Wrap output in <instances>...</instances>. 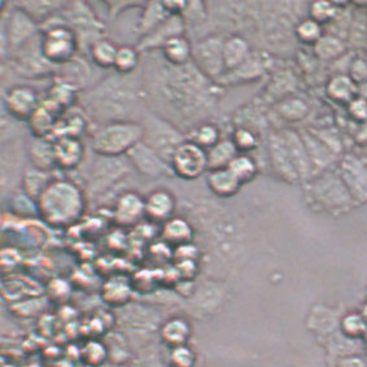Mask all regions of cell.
Listing matches in <instances>:
<instances>
[{"mask_svg":"<svg viewBox=\"0 0 367 367\" xmlns=\"http://www.w3.org/2000/svg\"><path fill=\"white\" fill-rule=\"evenodd\" d=\"M312 15L316 21H326L332 17L334 15V8L330 3H316L312 8Z\"/></svg>","mask_w":367,"mask_h":367,"instance_id":"33","label":"cell"},{"mask_svg":"<svg viewBox=\"0 0 367 367\" xmlns=\"http://www.w3.org/2000/svg\"><path fill=\"white\" fill-rule=\"evenodd\" d=\"M127 154L134 166L150 178H157L169 173V165L159 153L154 152L150 145L144 143L143 141L136 144Z\"/></svg>","mask_w":367,"mask_h":367,"instance_id":"7","label":"cell"},{"mask_svg":"<svg viewBox=\"0 0 367 367\" xmlns=\"http://www.w3.org/2000/svg\"><path fill=\"white\" fill-rule=\"evenodd\" d=\"M240 184V181L229 168L211 170L208 175V186L218 196L227 197L234 195L239 190Z\"/></svg>","mask_w":367,"mask_h":367,"instance_id":"16","label":"cell"},{"mask_svg":"<svg viewBox=\"0 0 367 367\" xmlns=\"http://www.w3.org/2000/svg\"><path fill=\"white\" fill-rule=\"evenodd\" d=\"M143 215H145V200L139 195L129 191L118 199L114 211V218L118 224H135Z\"/></svg>","mask_w":367,"mask_h":367,"instance_id":"12","label":"cell"},{"mask_svg":"<svg viewBox=\"0 0 367 367\" xmlns=\"http://www.w3.org/2000/svg\"><path fill=\"white\" fill-rule=\"evenodd\" d=\"M341 50H343L341 43L332 37H325V38L316 42V53L323 59L335 57L341 52Z\"/></svg>","mask_w":367,"mask_h":367,"instance_id":"30","label":"cell"},{"mask_svg":"<svg viewBox=\"0 0 367 367\" xmlns=\"http://www.w3.org/2000/svg\"><path fill=\"white\" fill-rule=\"evenodd\" d=\"M249 47L240 37H231L224 43V60L226 69H236L248 57Z\"/></svg>","mask_w":367,"mask_h":367,"instance_id":"20","label":"cell"},{"mask_svg":"<svg viewBox=\"0 0 367 367\" xmlns=\"http://www.w3.org/2000/svg\"><path fill=\"white\" fill-rule=\"evenodd\" d=\"M184 24L179 15H170L166 20H163L156 29L144 35L141 42V50H152L161 47L173 39L175 37L184 35Z\"/></svg>","mask_w":367,"mask_h":367,"instance_id":"9","label":"cell"},{"mask_svg":"<svg viewBox=\"0 0 367 367\" xmlns=\"http://www.w3.org/2000/svg\"><path fill=\"white\" fill-rule=\"evenodd\" d=\"M84 208L82 191L65 179L51 181L38 197V209L44 221L55 226L71 224L81 217Z\"/></svg>","mask_w":367,"mask_h":367,"instance_id":"1","label":"cell"},{"mask_svg":"<svg viewBox=\"0 0 367 367\" xmlns=\"http://www.w3.org/2000/svg\"><path fill=\"white\" fill-rule=\"evenodd\" d=\"M238 148L233 141H222L208 151V169L217 170L229 168L236 157Z\"/></svg>","mask_w":367,"mask_h":367,"instance_id":"18","label":"cell"},{"mask_svg":"<svg viewBox=\"0 0 367 367\" xmlns=\"http://www.w3.org/2000/svg\"><path fill=\"white\" fill-rule=\"evenodd\" d=\"M118 47L108 39H99L92 44V62L102 68L114 66Z\"/></svg>","mask_w":367,"mask_h":367,"instance_id":"21","label":"cell"},{"mask_svg":"<svg viewBox=\"0 0 367 367\" xmlns=\"http://www.w3.org/2000/svg\"><path fill=\"white\" fill-rule=\"evenodd\" d=\"M193 142L204 150H211L218 143V130L213 125H204L200 129H197Z\"/></svg>","mask_w":367,"mask_h":367,"instance_id":"29","label":"cell"},{"mask_svg":"<svg viewBox=\"0 0 367 367\" xmlns=\"http://www.w3.org/2000/svg\"><path fill=\"white\" fill-rule=\"evenodd\" d=\"M77 50V39L72 29L66 26H55L42 37V56L55 64L69 62Z\"/></svg>","mask_w":367,"mask_h":367,"instance_id":"3","label":"cell"},{"mask_svg":"<svg viewBox=\"0 0 367 367\" xmlns=\"http://www.w3.org/2000/svg\"><path fill=\"white\" fill-rule=\"evenodd\" d=\"M366 142L367 141V121L365 123V125L362 126L361 132L358 133V142Z\"/></svg>","mask_w":367,"mask_h":367,"instance_id":"37","label":"cell"},{"mask_svg":"<svg viewBox=\"0 0 367 367\" xmlns=\"http://www.w3.org/2000/svg\"><path fill=\"white\" fill-rule=\"evenodd\" d=\"M328 92L330 96H332L337 100H350L356 92V86L347 77L340 75L331 81Z\"/></svg>","mask_w":367,"mask_h":367,"instance_id":"28","label":"cell"},{"mask_svg":"<svg viewBox=\"0 0 367 367\" xmlns=\"http://www.w3.org/2000/svg\"><path fill=\"white\" fill-rule=\"evenodd\" d=\"M297 37L303 42L313 43L319 41L321 28L318 22L313 20L304 21L297 26Z\"/></svg>","mask_w":367,"mask_h":367,"instance_id":"31","label":"cell"},{"mask_svg":"<svg viewBox=\"0 0 367 367\" xmlns=\"http://www.w3.org/2000/svg\"><path fill=\"white\" fill-rule=\"evenodd\" d=\"M170 166L182 179H196L208 169V152L194 142H184L174 151Z\"/></svg>","mask_w":367,"mask_h":367,"instance_id":"4","label":"cell"},{"mask_svg":"<svg viewBox=\"0 0 367 367\" xmlns=\"http://www.w3.org/2000/svg\"><path fill=\"white\" fill-rule=\"evenodd\" d=\"M350 113L359 120H367V102L365 99H357L350 105Z\"/></svg>","mask_w":367,"mask_h":367,"instance_id":"35","label":"cell"},{"mask_svg":"<svg viewBox=\"0 0 367 367\" xmlns=\"http://www.w3.org/2000/svg\"><path fill=\"white\" fill-rule=\"evenodd\" d=\"M229 169L236 175L240 184L253 179V177L257 173L255 161L247 156H236L233 163L229 165Z\"/></svg>","mask_w":367,"mask_h":367,"instance_id":"27","label":"cell"},{"mask_svg":"<svg viewBox=\"0 0 367 367\" xmlns=\"http://www.w3.org/2000/svg\"><path fill=\"white\" fill-rule=\"evenodd\" d=\"M235 145L238 150H243V151H247V150H252L255 147L256 144V138L253 134L245 129H239L236 133H235L234 136Z\"/></svg>","mask_w":367,"mask_h":367,"instance_id":"32","label":"cell"},{"mask_svg":"<svg viewBox=\"0 0 367 367\" xmlns=\"http://www.w3.org/2000/svg\"><path fill=\"white\" fill-rule=\"evenodd\" d=\"M143 142L150 145L154 152L159 153L163 160H172L174 151L184 143L181 135L168 123L160 120H151V123L144 125Z\"/></svg>","mask_w":367,"mask_h":367,"instance_id":"5","label":"cell"},{"mask_svg":"<svg viewBox=\"0 0 367 367\" xmlns=\"http://www.w3.org/2000/svg\"><path fill=\"white\" fill-rule=\"evenodd\" d=\"M163 56L168 62L175 66H184L190 62L194 48L184 35H179L168 42L163 46Z\"/></svg>","mask_w":367,"mask_h":367,"instance_id":"17","label":"cell"},{"mask_svg":"<svg viewBox=\"0 0 367 367\" xmlns=\"http://www.w3.org/2000/svg\"><path fill=\"white\" fill-rule=\"evenodd\" d=\"M56 108H60L59 105L56 107H48L47 102L43 105H39L35 112L33 113L30 118L28 120L30 125L31 132L35 135V138H47L48 135L55 133L56 127Z\"/></svg>","mask_w":367,"mask_h":367,"instance_id":"15","label":"cell"},{"mask_svg":"<svg viewBox=\"0 0 367 367\" xmlns=\"http://www.w3.org/2000/svg\"><path fill=\"white\" fill-rule=\"evenodd\" d=\"M224 43L217 37L206 38L197 43L193 50L195 62L203 74L215 78L220 77L224 66Z\"/></svg>","mask_w":367,"mask_h":367,"instance_id":"6","label":"cell"},{"mask_svg":"<svg viewBox=\"0 0 367 367\" xmlns=\"http://www.w3.org/2000/svg\"><path fill=\"white\" fill-rule=\"evenodd\" d=\"M339 367H365V365L358 358H348V359H344Z\"/></svg>","mask_w":367,"mask_h":367,"instance_id":"36","label":"cell"},{"mask_svg":"<svg viewBox=\"0 0 367 367\" xmlns=\"http://www.w3.org/2000/svg\"><path fill=\"white\" fill-rule=\"evenodd\" d=\"M53 143L56 166L69 170L77 168L82 163L84 156V147L80 138L62 136L57 138Z\"/></svg>","mask_w":367,"mask_h":367,"instance_id":"10","label":"cell"},{"mask_svg":"<svg viewBox=\"0 0 367 367\" xmlns=\"http://www.w3.org/2000/svg\"><path fill=\"white\" fill-rule=\"evenodd\" d=\"M175 200L173 195L166 190L153 191L145 200V215L153 221H165L173 215Z\"/></svg>","mask_w":367,"mask_h":367,"instance_id":"13","label":"cell"},{"mask_svg":"<svg viewBox=\"0 0 367 367\" xmlns=\"http://www.w3.org/2000/svg\"><path fill=\"white\" fill-rule=\"evenodd\" d=\"M6 108L17 120H29L39 107L37 92L29 86H15L6 95Z\"/></svg>","mask_w":367,"mask_h":367,"instance_id":"8","label":"cell"},{"mask_svg":"<svg viewBox=\"0 0 367 367\" xmlns=\"http://www.w3.org/2000/svg\"><path fill=\"white\" fill-rule=\"evenodd\" d=\"M47 172H42L39 169H33L25 174L24 177V187L26 190V193L30 196H35L37 199L39 197V195L43 193V190L51 184V181L47 179Z\"/></svg>","mask_w":367,"mask_h":367,"instance_id":"26","label":"cell"},{"mask_svg":"<svg viewBox=\"0 0 367 367\" xmlns=\"http://www.w3.org/2000/svg\"><path fill=\"white\" fill-rule=\"evenodd\" d=\"M29 157L35 169L48 172L56 166L55 160V143L47 138H35L29 147Z\"/></svg>","mask_w":367,"mask_h":367,"instance_id":"14","label":"cell"},{"mask_svg":"<svg viewBox=\"0 0 367 367\" xmlns=\"http://www.w3.org/2000/svg\"><path fill=\"white\" fill-rule=\"evenodd\" d=\"M327 179L322 181L319 187V194L323 196V200L327 203H337V204H343L349 199V193L346 190V187L340 184V181L334 179V177H326Z\"/></svg>","mask_w":367,"mask_h":367,"instance_id":"22","label":"cell"},{"mask_svg":"<svg viewBox=\"0 0 367 367\" xmlns=\"http://www.w3.org/2000/svg\"><path fill=\"white\" fill-rule=\"evenodd\" d=\"M139 53L138 50L132 46L118 47L114 68L120 74H130L138 66Z\"/></svg>","mask_w":367,"mask_h":367,"instance_id":"25","label":"cell"},{"mask_svg":"<svg viewBox=\"0 0 367 367\" xmlns=\"http://www.w3.org/2000/svg\"><path fill=\"white\" fill-rule=\"evenodd\" d=\"M169 16L170 13L166 10L163 3H150L143 13V19L141 21V30L144 35H147Z\"/></svg>","mask_w":367,"mask_h":367,"instance_id":"23","label":"cell"},{"mask_svg":"<svg viewBox=\"0 0 367 367\" xmlns=\"http://www.w3.org/2000/svg\"><path fill=\"white\" fill-rule=\"evenodd\" d=\"M343 177L353 193L361 196L367 194V170L362 163L353 159H348L343 163Z\"/></svg>","mask_w":367,"mask_h":367,"instance_id":"19","label":"cell"},{"mask_svg":"<svg viewBox=\"0 0 367 367\" xmlns=\"http://www.w3.org/2000/svg\"><path fill=\"white\" fill-rule=\"evenodd\" d=\"M37 24L26 10H15L10 16L7 35L12 46H20L35 34Z\"/></svg>","mask_w":367,"mask_h":367,"instance_id":"11","label":"cell"},{"mask_svg":"<svg viewBox=\"0 0 367 367\" xmlns=\"http://www.w3.org/2000/svg\"><path fill=\"white\" fill-rule=\"evenodd\" d=\"M191 234H193V230L190 224L184 220H172L163 227L165 239L175 244H182V243L188 242Z\"/></svg>","mask_w":367,"mask_h":367,"instance_id":"24","label":"cell"},{"mask_svg":"<svg viewBox=\"0 0 367 367\" xmlns=\"http://www.w3.org/2000/svg\"><path fill=\"white\" fill-rule=\"evenodd\" d=\"M143 136V125L117 121L96 132L92 139V150L102 157H118L141 143Z\"/></svg>","mask_w":367,"mask_h":367,"instance_id":"2","label":"cell"},{"mask_svg":"<svg viewBox=\"0 0 367 367\" xmlns=\"http://www.w3.org/2000/svg\"><path fill=\"white\" fill-rule=\"evenodd\" d=\"M344 327L349 334L357 335L361 331L365 330V319L359 316H347V319L344 322Z\"/></svg>","mask_w":367,"mask_h":367,"instance_id":"34","label":"cell"}]
</instances>
